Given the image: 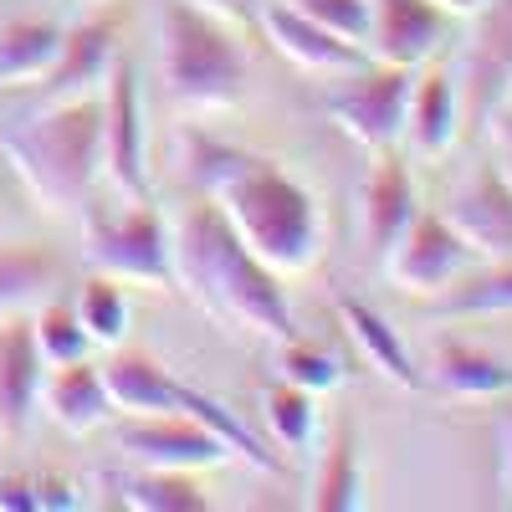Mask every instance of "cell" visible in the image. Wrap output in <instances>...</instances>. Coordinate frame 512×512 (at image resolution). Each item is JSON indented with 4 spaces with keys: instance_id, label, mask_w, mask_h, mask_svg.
<instances>
[{
    "instance_id": "6da1fadb",
    "label": "cell",
    "mask_w": 512,
    "mask_h": 512,
    "mask_svg": "<svg viewBox=\"0 0 512 512\" xmlns=\"http://www.w3.org/2000/svg\"><path fill=\"white\" fill-rule=\"evenodd\" d=\"M185 180H195L200 195L216 200L226 221L241 231V241L282 277H297L318 262L323 251L318 195L303 180H292L277 159L190 134Z\"/></svg>"
},
{
    "instance_id": "7a4b0ae2",
    "label": "cell",
    "mask_w": 512,
    "mask_h": 512,
    "mask_svg": "<svg viewBox=\"0 0 512 512\" xmlns=\"http://www.w3.org/2000/svg\"><path fill=\"white\" fill-rule=\"evenodd\" d=\"M169 236H175V282L205 313L256 338H277V344L297 333L287 277L241 241V231L210 195L190 200L185 216L169 226Z\"/></svg>"
},
{
    "instance_id": "3957f363",
    "label": "cell",
    "mask_w": 512,
    "mask_h": 512,
    "mask_svg": "<svg viewBox=\"0 0 512 512\" xmlns=\"http://www.w3.org/2000/svg\"><path fill=\"white\" fill-rule=\"evenodd\" d=\"M11 169L47 210H82L103 180V93L47 103L0 134Z\"/></svg>"
},
{
    "instance_id": "277c9868",
    "label": "cell",
    "mask_w": 512,
    "mask_h": 512,
    "mask_svg": "<svg viewBox=\"0 0 512 512\" xmlns=\"http://www.w3.org/2000/svg\"><path fill=\"white\" fill-rule=\"evenodd\" d=\"M159 82L175 108L216 113L241 103L251 52L236 21L205 11L200 0H164L159 6Z\"/></svg>"
},
{
    "instance_id": "5b68a950",
    "label": "cell",
    "mask_w": 512,
    "mask_h": 512,
    "mask_svg": "<svg viewBox=\"0 0 512 512\" xmlns=\"http://www.w3.org/2000/svg\"><path fill=\"white\" fill-rule=\"evenodd\" d=\"M82 262L113 282L169 287L175 282V236L164 210L144 200H123V210L82 205Z\"/></svg>"
},
{
    "instance_id": "8992f818",
    "label": "cell",
    "mask_w": 512,
    "mask_h": 512,
    "mask_svg": "<svg viewBox=\"0 0 512 512\" xmlns=\"http://www.w3.org/2000/svg\"><path fill=\"white\" fill-rule=\"evenodd\" d=\"M410 82H415V67H395V62L369 57L364 67H354L344 77V88L328 93L323 108L359 149L384 154V149H400V139H405Z\"/></svg>"
},
{
    "instance_id": "52a82bcc",
    "label": "cell",
    "mask_w": 512,
    "mask_h": 512,
    "mask_svg": "<svg viewBox=\"0 0 512 512\" xmlns=\"http://www.w3.org/2000/svg\"><path fill=\"white\" fill-rule=\"evenodd\" d=\"M472 262H477V251L446 221V210H415V221L405 226V236L395 241V251L384 256L379 267L400 292L431 303V297L446 292Z\"/></svg>"
},
{
    "instance_id": "ba28073f",
    "label": "cell",
    "mask_w": 512,
    "mask_h": 512,
    "mask_svg": "<svg viewBox=\"0 0 512 512\" xmlns=\"http://www.w3.org/2000/svg\"><path fill=\"white\" fill-rule=\"evenodd\" d=\"M103 175L123 200L149 195V134H144V93L139 67L118 57L103 82Z\"/></svg>"
},
{
    "instance_id": "9c48e42d",
    "label": "cell",
    "mask_w": 512,
    "mask_h": 512,
    "mask_svg": "<svg viewBox=\"0 0 512 512\" xmlns=\"http://www.w3.org/2000/svg\"><path fill=\"white\" fill-rule=\"evenodd\" d=\"M118 446L134 466H169V472H205L236 456L205 420L185 410H164V415H128L118 425Z\"/></svg>"
},
{
    "instance_id": "30bf717a",
    "label": "cell",
    "mask_w": 512,
    "mask_h": 512,
    "mask_svg": "<svg viewBox=\"0 0 512 512\" xmlns=\"http://www.w3.org/2000/svg\"><path fill=\"white\" fill-rule=\"evenodd\" d=\"M456 36V16L436 0H369L364 52L395 67H431Z\"/></svg>"
},
{
    "instance_id": "8fae6325",
    "label": "cell",
    "mask_w": 512,
    "mask_h": 512,
    "mask_svg": "<svg viewBox=\"0 0 512 512\" xmlns=\"http://www.w3.org/2000/svg\"><path fill=\"white\" fill-rule=\"evenodd\" d=\"M446 221L466 236V246L477 251V262L512 256V180L492 164V154L477 159V164L451 185Z\"/></svg>"
},
{
    "instance_id": "7c38bea8",
    "label": "cell",
    "mask_w": 512,
    "mask_h": 512,
    "mask_svg": "<svg viewBox=\"0 0 512 512\" xmlns=\"http://www.w3.org/2000/svg\"><path fill=\"white\" fill-rule=\"evenodd\" d=\"M461 103L477 118L507 103L512 93V0H487L472 16V41L461 52Z\"/></svg>"
},
{
    "instance_id": "4fadbf2b",
    "label": "cell",
    "mask_w": 512,
    "mask_h": 512,
    "mask_svg": "<svg viewBox=\"0 0 512 512\" xmlns=\"http://www.w3.org/2000/svg\"><path fill=\"white\" fill-rule=\"evenodd\" d=\"M415 210H420V195H415L410 159L400 149L374 154L369 175L359 185V236H364V251L374 262H384V256L395 251V241L415 221Z\"/></svg>"
},
{
    "instance_id": "5bb4252c",
    "label": "cell",
    "mask_w": 512,
    "mask_h": 512,
    "mask_svg": "<svg viewBox=\"0 0 512 512\" xmlns=\"http://www.w3.org/2000/svg\"><path fill=\"white\" fill-rule=\"evenodd\" d=\"M113 62H118V16H88V21L62 31V52L36 88L47 103L98 93L113 72Z\"/></svg>"
},
{
    "instance_id": "9a60e30c",
    "label": "cell",
    "mask_w": 512,
    "mask_h": 512,
    "mask_svg": "<svg viewBox=\"0 0 512 512\" xmlns=\"http://www.w3.org/2000/svg\"><path fill=\"white\" fill-rule=\"evenodd\" d=\"M262 31L272 36V47H277L287 62H297L303 72L349 77L354 67H364V62H369L364 41H349V36H338V31L318 26L313 16L292 11L287 0H272V6L262 11Z\"/></svg>"
},
{
    "instance_id": "2e32d148",
    "label": "cell",
    "mask_w": 512,
    "mask_h": 512,
    "mask_svg": "<svg viewBox=\"0 0 512 512\" xmlns=\"http://www.w3.org/2000/svg\"><path fill=\"white\" fill-rule=\"evenodd\" d=\"M41 379H47V359H41L36 328L21 313L0 318V431L21 436L26 420L41 400Z\"/></svg>"
},
{
    "instance_id": "e0dca14e",
    "label": "cell",
    "mask_w": 512,
    "mask_h": 512,
    "mask_svg": "<svg viewBox=\"0 0 512 512\" xmlns=\"http://www.w3.org/2000/svg\"><path fill=\"white\" fill-rule=\"evenodd\" d=\"M461 123V88L446 67H415L410 108H405V149L415 159H441Z\"/></svg>"
},
{
    "instance_id": "ac0fdd59",
    "label": "cell",
    "mask_w": 512,
    "mask_h": 512,
    "mask_svg": "<svg viewBox=\"0 0 512 512\" xmlns=\"http://www.w3.org/2000/svg\"><path fill=\"white\" fill-rule=\"evenodd\" d=\"M41 405L52 410V420L72 436H88L113 415V395H108V379L103 364L88 359H72V364H52L47 379H41Z\"/></svg>"
},
{
    "instance_id": "d6986e66",
    "label": "cell",
    "mask_w": 512,
    "mask_h": 512,
    "mask_svg": "<svg viewBox=\"0 0 512 512\" xmlns=\"http://www.w3.org/2000/svg\"><path fill=\"white\" fill-rule=\"evenodd\" d=\"M333 313H338V323L349 328L354 349L364 354V364H369L379 379L400 384V390H420V369H415V359H410V349H405V338L395 333L390 318L374 313L369 303H359V297H338Z\"/></svg>"
},
{
    "instance_id": "ffe728a7",
    "label": "cell",
    "mask_w": 512,
    "mask_h": 512,
    "mask_svg": "<svg viewBox=\"0 0 512 512\" xmlns=\"http://www.w3.org/2000/svg\"><path fill=\"white\" fill-rule=\"evenodd\" d=\"M431 318L441 323H466V318H507L512 313V256L472 262L446 292L431 297Z\"/></svg>"
},
{
    "instance_id": "44dd1931",
    "label": "cell",
    "mask_w": 512,
    "mask_h": 512,
    "mask_svg": "<svg viewBox=\"0 0 512 512\" xmlns=\"http://www.w3.org/2000/svg\"><path fill=\"white\" fill-rule=\"evenodd\" d=\"M436 384L461 400H497V395H512V364L477 344L446 338L436 349Z\"/></svg>"
},
{
    "instance_id": "7402d4cb",
    "label": "cell",
    "mask_w": 512,
    "mask_h": 512,
    "mask_svg": "<svg viewBox=\"0 0 512 512\" xmlns=\"http://www.w3.org/2000/svg\"><path fill=\"white\" fill-rule=\"evenodd\" d=\"M62 31L47 16H16L0 26V82H41L62 52Z\"/></svg>"
},
{
    "instance_id": "603a6c76",
    "label": "cell",
    "mask_w": 512,
    "mask_h": 512,
    "mask_svg": "<svg viewBox=\"0 0 512 512\" xmlns=\"http://www.w3.org/2000/svg\"><path fill=\"white\" fill-rule=\"evenodd\" d=\"M113 410L123 415H164L169 395H175V374H169L154 354H113L103 364Z\"/></svg>"
},
{
    "instance_id": "cb8c5ba5",
    "label": "cell",
    "mask_w": 512,
    "mask_h": 512,
    "mask_svg": "<svg viewBox=\"0 0 512 512\" xmlns=\"http://www.w3.org/2000/svg\"><path fill=\"white\" fill-rule=\"evenodd\" d=\"M313 507L318 512H359L364 507V472H359V431L344 420L333 431L318 477H313Z\"/></svg>"
},
{
    "instance_id": "d4e9b609",
    "label": "cell",
    "mask_w": 512,
    "mask_h": 512,
    "mask_svg": "<svg viewBox=\"0 0 512 512\" xmlns=\"http://www.w3.org/2000/svg\"><path fill=\"white\" fill-rule=\"evenodd\" d=\"M57 282V256L36 241H0V318L21 313Z\"/></svg>"
},
{
    "instance_id": "484cf974",
    "label": "cell",
    "mask_w": 512,
    "mask_h": 512,
    "mask_svg": "<svg viewBox=\"0 0 512 512\" xmlns=\"http://www.w3.org/2000/svg\"><path fill=\"white\" fill-rule=\"evenodd\" d=\"M123 502L139 512H205L210 507L195 472H169V466H139L123 482Z\"/></svg>"
},
{
    "instance_id": "4316f807",
    "label": "cell",
    "mask_w": 512,
    "mask_h": 512,
    "mask_svg": "<svg viewBox=\"0 0 512 512\" xmlns=\"http://www.w3.org/2000/svg\"><path fill=\"white\" fill-rule=\"evenodd\" d=\"M262 415L287 451H308L318 441V395L303 390V384H292V379L272 384L262 395Z\"/></svg>"
},
{
    "instance_id": "83f0119b",
    "label": "cell",
    "mask_w": 512,
    "mask_h": 512,
    "mask_svg": "<svg viewBox=\"0 0 512 512\" xmlns=\"http://www.w3.org/2000/svg\"><path fill=\"white\" fill-rule=\"evenodd\" d=\"M72 308H77L82 328H88V338H93L98 349H118L123 338H128V297H123V282L93 272L88 282H82Z\"/></svg>"
},
{
    "instance_id": "f1b7e54d",
    "label": "cell",
    "mask_w": 512,
    "mask_h": 512,
    "mask_svg": "<svg viewBox=\"0 0 512 512\" xmlns=\"http://www.w3.org/2000/svg\"><path fill=\"white\" fill-rule=\"evenodd\" d=\"M31 328H36V344H41L47 369L52 364H72V359H88V349H93V338H88V328H82L77 308H67V303H47L31 318Z\"/></svg>"
},
{
    "instance_id": "f546056e",
    "label": "cell",
    "mask_w": 512,
    "mask_h": 512,
    "mask_svg": "<svg viewBox=\"0 0 512 512\" xmlns=\"http://www.w3.org/2000/svg\"><path fill=\"white\" fill-rule=\"evenodd\" d=\"M277 369H282V379H292V384H303V390H313V395H328L338 379H344V369H338L328 354H318L313 344H303V338H282V349H277Z\"/></svg>"
},
{
    "instance_id": "4dcf8cb0",
    "label": "cell",
    "mask_w": 512,
    "mask_h": 512,
    "mask_svg": "<svg viewBox=\"0 0 512 512\" xmlns=\"http://www.w3.org/2000/svg\"><path fill=\"white\" fill-rule=\"evenodd\" d=\"M287 6L349 41H364V31H369V0H287Z\"/></svg>"
},
{
    "instance_id": "1f68e13d",
    "label": "cell",
    "mask_w": 512,
    "mask_h": 512,
    "mask_svg": "<svg viewBox=\"0 0 512 512\" xmlns=\"http://www.w3.org/2000/svg\"><path fill=\"white\" fill-rule=\"evenodd\" d=\"M487 144H492V164L502 169V175L512 180V103H502V108H492L487 118Z\"/></svg>"
},
{
    "instance_id": "d6a6232c",
    "label": "cell",
    "mask_w": 512,
    "mask_h": 512,
    "mask_svg": "<svg viewBox=\"0 0 512 512\" xmlns=\"http://www.w3.org/2000/svg\"><path fill=\"white\" fill-rule=\"evenodd\" d=\"M205 11H216V16H226V21H236L241 31L251 26V21H262V11L272 6V0H200Z\"/></svg>"
},
{
    "instance_id": "836d02e7",
    "label": "cell",
    "mask_w": 512,
    "mask_h": 512,
    "mask_svg": "<svg viewBox=\"0 0 512 512\" xmlns=\"http://www.w3.org/2000/svg\"><path fill=\"white\" fill-rule=\"evenodd\" d=\"M497 451H502V487H507V497H512V410H507L502 425H497Z\"/></svg>"
},
{
    "instance_id": "e575fe53",
    "label": "cell",
    "mask_w": 512,
    "mask_h": 512,
    "mask_svg": "<svg viewBox=\"0 0 512 512\" xmlns=\"http://www.w3.org/2000/svg\"><path fill=\"white\" fill-rule=\"evenodd\" d=\"M436 6H446V11L456 16V21H472V16H477V11L487 6V0H436Z\"/></svg>"
},
{
    "instance_id": "d590c367",
    "label": "cell",
    "mask_w": 512,
    "mask_h": 512,
    "mask_svg": "<svg viewBox=\"0 0 512 512\" xmlns=\"http://www.w3.org/2000/svg\"><path fill=\"white\" fill-rule=\"evenodd\" d=\"M507 103H512V93H507Z\"/></svg>"
}]
</instances>
